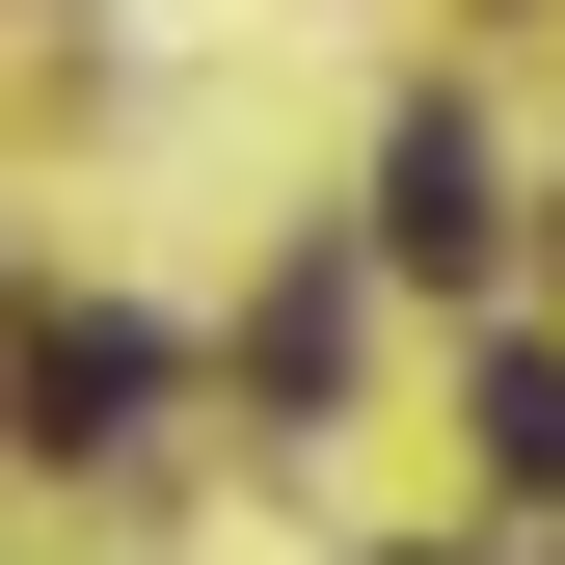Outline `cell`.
I'll return each instance as SVG.
<instances>
[{
  "mask_svg": "<svg viewBox=\"0 0 565 565\" xmlns=\"http://www.w3.org/2000/svg\"><path fill=\"white\" fill-rule=\"evenodd\" d=\"M377 243H404V269H484V243H512V189H484V108H404V135H377Z\"/></svg>",
  "mask_w": 565,
  "mask_h": 565,
  "instance_id": "6da1fadb",
  "label": "cell"
},
{
  "mask_svg": "<svg viewBox=\"0 0 565 565\" xmlns=\"http://www.w3.org/2000/svg\"><path fill=\"white\" fill-rule=\"evenodd\" d=\"M135 404H162V323H28V431L54 458H108Z\"/></svg>",
  "mask_w": 565,
  "mask_h": 565,
  "instance_id": "7a4b0ae2",
  "label": "cell"
},
{
  "mask_svg": "<svg viewBox=\"0 0 565 565\" xmlns=\"http://www.w3.org/2000/svg\"><path fill=\"white\" fill-rule=\"evenodd\" d=\"M484 458H512L539 512H565V350H484Z\"/></svg>",
  "mask_w": 565,
  "mask_h": 565,
  "instance_id": "3957f363",
  "label": "cell"
}]
</instances>
